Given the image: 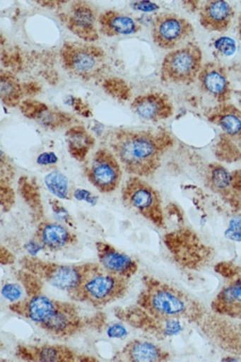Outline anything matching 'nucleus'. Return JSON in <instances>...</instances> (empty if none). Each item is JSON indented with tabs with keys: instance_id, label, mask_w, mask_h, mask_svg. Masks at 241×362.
Here are the masks:
<instances>
[{
	"instance_id": "412c9836",
	"label": "nucleus",
	"mask_w": 241,
	"mask_h": 362,
	"mask_svg": "<svg viewBox=\"0 0 241 362\" xmlns=\"http://www.w3.org/2000/svg\"><path fill=\"white\" fill-rule=\"evenodd\" d=\"M113 359L117 361L160 362L170 361L171 354L154 342L134 339L127 342Z\"/></svg>"
},
{
	"instance_id": "c9c22d12",
	"label": "nucleus",
	"mask_w": 241,
	"mask_h": 362,
	"mask_svg": "<svg viewBox=\"0 0 241 362\" xmlns=\"http://www.w3.org/2000/svg\"><path fill=\"white\" fill-rule=\"evenodd\" d=\"M225 237L234 242H241V214L230 221L225 231Z\"/></svg>"
},
{
	"instance_id": "4468645a",
	"label": "nucleus",
	"mask_w": 241,
	"mask_h": 362,
	"mask_svg": "<svg viewBox=\"0 0 241 362\" xmlns=\"http://www.w3.org/2000/svg\"><path fill=\"white\" fill-rule=\"evenodd\" d=\"M206 185L232 208L241 209V171H230L222 164H208L205 172Z\"/></svg>"
},
{
	"instance_id": "2f4dec72",
	"label": "nucleus",
	"mask_w": 241,
	"mask_h": 362,
	"mask_svg": "<svg viewBox=\"0 0 241 362\" xmlns=\"http://www.w3.org/2000/svg\"><path fill=\"white\" fill-rule=\"evenodd\" d=\"M0 195H1V209L3 212H7L13 208L16 202V194L11 187L10 182L0 181Z\"/></svg>"
},
{
	"instance_id": "0eeeda50",
	"label": "nucleus",
	"mask_w": 241,
	"mask_h": 362,
	"mask_svg": "<svg viewBox=\"0 0 241 362\" xmlns=\"http://www.w3.org/2000/svg\"><path fill=\"white\" fill-rule=\"evenodd\" d=\"M163 242L175 262L184 268L199 270L208 265L213 256L212 248L191 228L169 232L163 237Z\"/></svg>"
},
{
	"instance_id": "79ce46f5",
	"label": "nucleus",
	"mask_w": 241,
	"mask_h": 362,
	"mask_svg": "<svg viewBox=\"0 0 241 362\" xmlns=\"http://www.w3.org/2000/svg\"><path fill=\"white\" fill-rule=\"evenodd\" d=\"M2 265H13L16 262V257L11 254L10 250L1 246V257H0Z\"/></svg>"
},
{
	"instance_id": "aec40b11",
	"label": "nucleus",
	"mask_w": 241,
	"mask_h": 362,
	"mask_svg": "<svg viewBox=\"0 0 241 362\" xmlns=\"http://www.w3.org/2000/svg\"><path fill=\"white\" fill-rule=\"evenodd\" d=\"M33 239L49 251L64 250L78 243V236L68 226L47 220L38 223Z\"/></svg>"
},
{
	"instance_id": "37998d69",
	"label": "nucleus",
	"mask_w": 241,
	"mask_h": 362,
	"mask_svg": "<svg viewBox=\"0 0 241 362\" xmlns=\"http://www.w3.org/2000/svg\"><path fill=\"white\" fill-rule=\"evenodd\" d=\"M68 2H61V1H45V2H38L39 5H42V7H47L49 8H62V6L67 4Z\"/></svg>"
},
{
	"instance_id": "5701e85b",
	"label": "nucleus",
	"mask_w": 241,
	"mask_h": 362,
	"mask_svg": "<svg viewBox=\"0 0 241 362\" xmlns=\"http://www.w3.org/2000/svg\"><path fill=\"white\" fill-rule=\"evenodd\" d=\"M234 17V8L226 1H206L199 7L200 25L211 33H225Z\"/></svg>"
},
{
	"instance_id": "f3484780",
	"label": "nucleus",
	"mask_w": 241,
	"mask_h": 362,
	"mask_svg": "<svg viewBox=\"0 0 241 362\" xmlns=\"http://www.w3.org/2000/svg\"><path fill=\"white\" fill-rule=\"evenodd\" d=\"M20 110L25 117L35 121L47 129L56 130L70 127L74 118L69 113L50 107L49 105L28 98L20 104Z\"/></svg>"
},
{
	"instance_id": "4be33fe9",
	"label": "nucleus",
	"mask_w": 241,
	"mask_h": 362,
	"mask_svg": "<svg viewBox=\"0 0 241 362\" xmlns=\"http://www.w3.org/2000/svg\"><path fill=\"white\" fill-rule=\"evenodd\" d=\"M206 119L223 130V134L241 146V110L233 104L221 103L205 112Z\"/></svg>"
},
{
	"instance_id": "4c0bfd02",
	"label": "nucleus",
	"mask_w": 241,
	"mask_h": 362,
	"mask_svg": "<svg viewBox=\"0 0 241 362\" xmlns=\"http://www.w3.org/2000/svg\"><path fill=\"white\" fill-rule=\"evenodd\" d=\"M68 103L71 105V107H73L75 109L76 112H78L79 115L88 116L86 113L89 115H92V112H90L89 107L84 105L83 101L81 100V98H70L69 100H68Z\"/></svg>"
},
{
	"instance_id": "393cba45",
	"label": "nucleus",
	"mask_w": 241,
	"mask_h": 362,
	"mask_svg": "<svg viewBox=\"0 0 241 362\" xmlns=\"http://www.w3.org/2000/svg\"><path fill=\"white\" fill-rule=\"evenodd\" d=\"M65 141L71 157L81 163L86 160L88 155L95 144L93 136L81 124L68 127L65 132Z\"/></svg>"
},
{
	"instance_id": "b1692460",
	"label": "nucleus",
	"mask_w": 241,
	"mask_h": 362,
	"mask_svg": "<svg viewBox=\"0 0 241 362\" xmlns=\"http://www.w3.org/2000/svg\"><path fill=\"white\" fill-rule=\"evenodd\" d=\"M98 28L107 37L132 35L140 33L141 24L131 14L115 10L104 11L98 16Z\"/></svg>"
},
{
	"instance_id": "6e6552de",
	"label": "nucleus",
	"mask_w": 241,
	"mask_h": 362,
	"mask_svg": "<svg viewBox=\"0 0 241 362\" xmlns=\"http://www.w3.org/2000/svg\"><path fill=\"white\" fill-rule=\"evenodd\" d=\"M203 52L196 42L170 51L161 64V81L169 84L189 85L197 81L203 67Z\"/></svg>"
},
{
	"instance_id": "6ab92c4d",
	"label": "nucleus",
	"mask_w": 241,
	"mask_h": 362,
	"mask_svg": "<svg viewBox=\"0 0 241 362\" xmlns=\"http://www.w3.org/2000/svg\"><path fill=\"white\" fill-rule=\"evenodd\" d=\"M99 264L110 274L130 279L137 274L139 263L129 255L124 253L107 242L95 243Z\"/></svg>"
},
{
	"instance_id": "dca6fc26",
	"label": "nucleus",
	"mask_w": 241,
	"mask_h": 362,
	"mask_svg": "<svg viewBox=\"0 0 241 362\" xmlns=\"http://www.w3.org/2000/svg\"><path fill=\"white\" fill-rule=\"evenodd\" d=\"M201 90L218 103H228L232 88L226 68L217 62H206L197 78Z\"/></svg>"
},
{
	"instance_id": "ddd939ff",
	"label": "nucleus",
	"mask_w": 241,
	"mask_h": 362,
	"mask_svg": "<svg viewBox=\"0 0 241 362\" xmlns=\"http://www.w3.org/2000/svg\"><path fill=\"white\" fill-rule=\"evenodd\" d=\"M58 14L65 27L83 42H93L99 39V16L92 3L73 1L66 10Z\"/></svg>"
},
{
	"instance_id": "9d476101",
	"label": "nucleus",
	"mask_w": 241,
	"mask_h": 362,
	"mask_svg": "<svg viewBox=\"0 0 241 362\" xmlns=\"http://www.w3.org/2000/svg\"><path fill=\"white\" fill-rule=\"evenodd\" d=\"M114 315L124 324L157 339L174 337L183 330L182 321L158 318L137 304L116 308Z\"/></svg>"
},
{
	"instance_id": "7ed1b4c3",
	"label": "nucleus",
	"mask_w": 241,
	"mask_h": 362,
	"mask_svg": "<svg viewBox=\"0 0 241 362\" xmlns=\"http://www.w3.org/2000/svg\"><path fill=\"white\" fill-rule=\"evenodd\" d=\"M129 279L110 274L96 265L82 280L78 287L68 293L75 302L84 303L95 308L106 307L126 296Z\"/></svg>"
},
{
	"instance_id": "f03ea898",
	"label": "nucleus",
	"mask_w": 241,
	"mask_h": 362,
	"mask_svg": "<svg viewBox=\"0 0 241 362\" xmlns=\"http://www.w3.org/2000/svg\"><path fill=\"white\" fill-rule=\"evenodd\" d=\"M141 281L136 304L158 318L197 324L208 313L202 303L175 286L151 276H144Z\"/></svg>"
},
{
	"instance_id": "ea45409f",
	"label": "nucleus",
	"mask_w": 241,
	"mask_h": 362,
	"mask_svg": "<svg viewBox=\"0 0 241 362\" xmlns=\"http://www.w3.org/2000/svg\"><path fill=\"white\" fill-rule=\"evenodd\" d=\"M57 161H58V157L53 152L42 153L37 158V163L40 165H49V164H55Z\"/></svg>"
},
{
	"instance_id": "c03bdc74",
	"label": "nucleus",
	"mask_w": 241,
	"mask_h": 362,
	"mask_svg": "<svg viewBox=\"0 0 241 362\" xmlns=\"http://www.w3.org/2000/svg\"><path fill=\"white\" fill-rule=\"evenodd\" d=\"M237 33H239L240 39L241 40V16L239 18V23H237Z\"/></svg>"
},
{
	"instance_id": "423d86ee",
	"label": "nucleus",
	"mask_w": 241,
	"mask_h": 362,
	"mask_svg": "<svg viewBox=\"0 0 241 362\" xmlns=\"http://www.w3.org/2000/svg\"><path fill=\"white\" fill-rule=\"evenodd\" d=\"M122 202L127 209L140 214L158 228H165L163 198L160 192L143 180L130 175L122 188Z\"/></svg>"
},
{
	"instance_id": "39448f33",
	"label": "nucleus",
	"mask_w": 241,
	"mask_h": 362,
	"mask_svg": "<svg viewBox=\"0 0 241 362\" xmlns=\"http://www.w3.org/2000/svg\"><path fill=\"white\" fill-rule=\"evenodd\" d=\"M19 263L21 268L35 274L42 281L67 293L78 288L88 273L98 264V262L64 264L42 259L31 255L23 257Z\"/></svg>"
},
{
	"instance_id": "c85d7f7f",
	"label": "nucleus",
	"mask_w": 241,
	"mask_h": 362,
	"mask_svg": "<svg viewBox=\"0 0 241 362\" xmlns=\"http://www.w3.org/2000/svg\"><path fill=\"white\" fill-rule=\"evenodd\" d=\"M240 146L225 134H221L214 149L216 157L225 163H234L240 160Z\"/></svg>"
},
{
	"instance_id": "1a4fd4ad",
	"label": "nucleus",
	"mask_w": 241,
	"mask_h": 362,
	"mask_svg": "<svg viewBox=\"0 0 241 362\" xmlns=\"http://www.w3.org/2000/svg\"><path fill=\"white\" fill-rule=\"evenodd\" d=\"M84 173L89 182L102 194L116 191L123 177L120 161L109 147H100L85 160Z\"/></svg>"
},
{
	"instance_id": "20e7f679",
	"label": "nucleus",
	"mask_w": 241,
	"mask_h": 362,
	"mask_svg": "<svg viewBox=\"0 0 241 362\" xmlns=\"http://www.w3.org/2000/svg\"><path fill=\"white\" fill-rule=\"evenodd\" d=\"M59 57L64 70L84 81L100 78L107 67L106 52L92 42H65Z\"/></svg>"
},
{
	"instance_id": "a19ab883",
	"label": "nucleus",
	"mask_w": 241,
	"mask_h": 362,
	"mask_svg": "<svg viewBox=\"0 0 241 362\" xmlns=\"http://www.w3.org/2000/svg\"><path fill=\"white\" fill-rule=\"evenodd\" d=\"M132 6L136 10L147 11V13H151V11H157L160 8V6L151 1L133 2Z\"/></svg>"
},
{
	"instance_id": "473e14b6",
	"label": "nucleus",
	"mask_w": 241,
	"mask_h": 362,
	"mask_svg": "<svg viewBox=\"0 0 241 362\" xmlns=\"http://www.w3.org/2000/svg\"><path fill=\"white\" fill-rule=\"evenodd\" d=\"M25 293L24 288L22 285L16 284V283H6L3 285L1 293L7 301L14 303L19 301L23 297V293Z\"/></svg>"
},
{
	"instance_id": "e433bc0d",
	"label": "nucleus",
	"mask_w": 241,
	"mask_h": 362,
	"mask_svg": "<svg viewBox=\"0 0 241 362\" xmlns=\"http://www.w3.org/2000/svg\"><path fill=\"white\" fill-rule=\"evenodd\" d=\"M106 332L110 338L112 339H124L129 335L126 327L121 322H115V324L107 325Z\"/></svg>"
},
{
	"instance_id": "2eb2a0df",
	"label": "nucleus",
	"mask_w": 241,
	"mask_h": 362,
	"mask_svg": "<svg viewBox=\"0 0 241 362\" xmlns=\"http://www.w3.org/2000/svg\"><path fill=\"white\" fill-rule=\"evenodd\" d=\"M14 355L24 361L73 362L81 361V354L62 344H18Z\"/></svg>"
},
{
	"instance_id": "a211bd4d",
	"label": "nucleus",
	"mask_w": 241,
	"mask_h": 362,
	"mask_svg": "<svg viewBox=\"0 0 241 362\" xmlns=\"http://www.w3.org/2000/svg\"><path fill=\"white\" fill-rule=\"evenodd\" d=\"M132 112L146 121L160 122L171 117L175 112L171 98L161 92L143 93L134 98Z\"/></svg>"
},
{
	"instance_id": "cd10ccee",
	"label": "nucleus",
	"mask_w": 241,
	"mask_h": 362,
	"mask_svg": "<svg viewBox=\"0 0 241 362\" xmlns=\"http://www.w3.org/2000/svg\"><path fill=\"white\" fill-rule=\"evenodd\" d=\"M45 184L48 191L55 197L61 199L69 200V180L62 173L59 171H52L45 175Z\"/></svg>"
},
{
	"instance_id": "f704fd0d",
	"label": "nucleus",
	"mask_w": 241,
	"mask_h": 362,
	"mask_svg": "<svg viewBox=\"0 0 241 362\" xmlns=\"http://www.w3.org/2000/svg\"><path fill=\"white\" fill-rule=\"evenodd\" d=\"M49 204L54 214H55L58 219L61 220L62 222H64L68 226H74L73 218L71 217L69 212H68L67 209L64 208V206H62V204L59 202L58 199L50 198Z\"/></svg>"
},
{
	"instance_id": "a878e982",
	"label": "nucleus",
	"mask_w": 241,
	"mask_h": 362,
	"mask_svg": "<svg viewBox=\"0 0 241 362\" xmlns=\"http://www.w3.org/2000/svg\"><path fill=\"white\" fill-rule=\"evenodd\" d=\"M18 191L22 199L30 208L33 219L42 222L44 220V206L36 181L27 175H23L18 180Z\"/></svg>"
},
{
	"instance_id": "f8f14e48",
	"label": "nucleus",
	"mask_w": 241,
	"mask_h": 362,
	"mask_svg": "<svg viewBox=\"0 0 241 362\" xmlns=\"http://www.w3.org/2000/svg\"><path fill=\"white\" fill-rule=\"evenodd\" d=\"M215 270L228 282L211 302L212 311L220 316L241 320V269L232 263L222 262L218 263Z\"/></svg>"
},
{
	"instance_id": "58836bf2",
	"label": "nucleus",
	"mask_w": 241,
	"mask_h": 362,
	"mask_svg": "<svg viewBox=\"0 0 241 362\" xmlns=\"http://www.w3.org/2000/svg\"><path fill=\"white\" fill-rule=\"evenodd\" d=\"M74 195H75L76 199L87 201L88 203L93 204V205H95L98 200V198L96 197L95 195H93L90 192L86 191V189H76Z\"/></svg>"
},
{
	"instance_id": "c756f323",
	"label": "nucleus",
	"mask_w": 241,
	"mask_h": 362,
	"mask_svg": "<svg viewBox=\"0 0 241 362\" xmlns=\"http://www.w3.org/2000/svg\"><path fill=\"white\" fill-rule=\"evenodd\" d=\"M16 276L20 284L24 288L25 296L42 293L44 281L35 274L21 268L16 271Z\"/></svg>"
},
{
	"instance_id": "9b49d317",
	"label": "nucleus",
	"mask_w": 241,
	"mask_h": 362,
	"mask_svg": "<svg viewBox=\"0 0 241 362\" xmlns=\"http://www.w3.org/2000/svg\"><path fill=\"white\" fill-rule=\"evenodd\" d=\"M152 38L158 47L175 50L188 44L194 34L192 23L175 13H158L152 23Z\"/></svg>"
},
{
	"instance_id": "f257e3e1",
	"label": "nucleus",
	"mask_w": 241,
	"mask_h": 362,
	"mask_svg": "<svg viewBox=\"0 0 241 362\" xmlns=\"http://www.w3.org/2000/svg\"><path fill=\"white\" fill-rule=\"evenodd\" d=\"M174 138L165 130L116 129L107 135L109 148L130 175L148 177L160 168Z\"/></svg>"
},
{
	"instance_id": "bb28decb",
	"label": "nucleus",
	"mask_w": 241,
	"mask_h": 362,
	"mask_svg": "<svg viewBox=\"0 0 241 362\" xmlns=\"http://www.w3.org/2000/svg\"><path fill=\"white\" fill-rule=\"evenodd\" d=\"M0 96L7 107H16L22 103L24 89L16 76L8 71L0 73Z\"/></svg>"
},
{
	"instance_id": "72a5a7b5",
	"label": "nucleus",
	"mask_w": 241,
	"mask_h": 362,
	"mask_svg": "<svg viewBox=\"0 0 241 362\" xmlns=\"http://www.w3.org/2000/svg\"><path fill=\"white\" fill-rule=\"evenodd\" d=\"M215 49L223 56H230L236 51V42L229 37H220L214 42Z\"/></svg>"
},
{
	"instance_id": "7c9ffc66",
	"label": "nucleus",
	"mask_w": 241,
	"mask_h": 362,
	"mask_svg": "<svg viewBox=\"0 0 241 362\" xmlns=\"http://www.w3.org/2000/svg\"><path fill=\"white\" fill-rule=\"evenodd\" d=\"M104 89L109 93L112 98L127 100L131 96L129 87L120 78H109L105 81Z\"/></svg>"
}]
</instances>
